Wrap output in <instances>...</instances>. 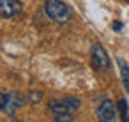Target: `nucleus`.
<instances>
[{"mask_svg":"<svg viewBox=\"0 0 129 122\" xmlns=\"http://www.w3.org/2000/svg\"><path fill=\"white\" fill-rule=\"evenodd\" d=\"M23 13V4L20 0H0V16L9 20Z\"/></svg>","mask_w":129,"mask_h":122,"instance_id":"5","label":"nucleus"},{"mask_svg":"<svg viewBox=\"0 0 129 122\" xmlns=\"http://www.w3.org/2000/svg\"><path fill=\"white\" fill-rule=\"evenodd\" d=\"M97 118L101 122H113L117 118V108L110 99H103L97 106Z\"/></svg>","mask_w":129,"mask_h":122,"instance_id":"6","label":"nucleus"},{"mask_svg":"<svg viewBox=\"0 0 129 122\" xmlns=\"http://www.w3.org/2000/svg\"><path fill=\"white\" fill-rule=\"evenodd\" d=\"M4 104H6V94L0 92V110H4Z\"/></svg>","mask_w":129,"mask_h":122,"instance_id":"12","label":"nucleus"},{"mask_svg":"<svg viewBox=\"0 0 129 122\" xmlns=\"http://www.w3.org/2000/svg\"><path fill=\"white\" fill-rule=\"evenodd\" d=\"M27 99L28 97H25L23 94H20V92H16V90H13V92H9V94H6V104H4V111L9 115V117H13L14 113H16V110H20L25 103H27Z\"/></svg>","mask_w":129,"mask_h":122,"instance_id":"4","label":"nucleus"},{"mask_svg":"<svg viewBox=\"0 0 129 122\" xmlns=\"http://www.w3.org/2000/svg\"><path fill=\"white\" fill-rule=\"evenodd\" d=\"M44 13L46 16L55 23H67L71 18V9L62 0H46L44 2Z\"/></svg>","mask_w":129,"mask_h":122,"instance_id":"1","label":"nucleus"},{"mask_svg":"<svg viewBox=\"0 0 129 122\" xmlns=\"http://www.w3.org/2000/svg\"><path fill=\"white\" fill-rule=\"evenodd\" d=\"M117 62H118V67H120L122 83H124V87H125V88H127V92H129V66H127L122 58H117Z\"/></svg>","mask_w":129,"mask_h":122,"instance_id":"7","label":"nucleus"},{"mask_svg":"<svg viewBox=\"0 0 129 122\" xmlns=\"http://www.w3.org/2000/svg\"><path fill=\"white\" fill-rule=\"evenodd\" d=\"M117 110H118V113H120V118H122L124 122H129V113H127V101H125V99H120V101L117 103Z\"/></svg>","mask_w":129,"mask_h":122,"instance_id":"8","label":"nucleus"},{"mask_svg":"<svg viewBox=\"0 0 129 122\" xmlns=\"http://www.w3.org/2000/svg\"><path fill=\"white\" fill-rule=\"evenodd\" d=\"M73 118H74L73 113H55V117H53L55 122H71Z\"/></svg>","mask_w":129,"mask_h":122,"instance_id":"9","label":"nucleus"},{"mask_svg":"<svg viewBox=\"0 0 129 122\" xmlns=\"http://www.w3.org/2000/svg\"><path fill=\"white\" fill-rule=\"evenodd\" d=\"M125 2H127V4H129V0H125Z\"/></svg>","mask_w":129,"mask_h":122,"instance_id":"13","label":"nucleus"},{"mask_svg":"<svg viewBox=\"0 0 129 122\" xmlns=\"http://www.w3.org/2000/svg\"><path fill=\"white\" fill-rule=\"evenodd\" d=\"M111 27H113V30H115V32H118V30H122V28H124V23H120V21H115Z\"/></svg>","mask_w":129,"mask_h":122,"instance_id":"11","label":"nucleus"},{"mask_svg":"<svg viewBox=\"0 0 129 122\" xmlns=\"http://www.w3.org/2000/svg\"><path fill=\"white\" fill-rule=\"evenodd\" d=\"M41 99H43V92H36V90H34V92L28 94V103H34V104H36V103H39Z\"/></svg>","mask_w":129,"mask_h":122,"instance_id":"10","label":"nucleus"},{"mask_svg":"<svg viewBox=\"0 0 129 122\" xmlns=\"http://www.w3.org/2000/svg\"><path fill=\"white\" fill-rule=\"evenodd\" d=\"M81 101L78 97H64V99H53L48 103V110L53 113H74L80 110Z\"/></svg>","mask_w":129,"mask_h":122,"instance_id":"3","label":"nucleus"},{"mask_svg":"<svg viewBox=\"0 0 129 122\" xmlns=\"http://www.w3.org/2000/svg\"><path fill=\"white\" fill-rule=\"evenodd\" d=\"M90 64H92V69L97 71V73H104L110 69V57L106 53V50L95 43L92 44V50H90Z\"/></svg>","mask_w":129,"mask_h":122,"instance_id":"2","label":"nucleus"}]
</instances>
